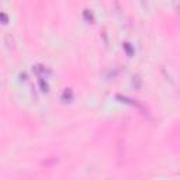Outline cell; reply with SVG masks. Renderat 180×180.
Segmentation results:
<instances>
[{
  "label": "cell",
  "mask_w": 180,
  "mask_h": 180,
  "mask_svg": "<svg viewBox=\"0 0 180 180\" xmlns=\"http://www.w3.org/2000/svg\"><path fill=\"white\" fill-rule=\"evenodd\" d=\"M72 99H73V93H72L70 89H66L62 94V100L65 101V103H69V101H72Z\"/></svg>",
  "instance_id": "obj_1"
},
{
  "label": "cell",
  "mask_w": 180,
  "mask_h": 180,
  "mask_svg": "<svg viewBox=\"0 0 180 180\" xmlns=\"http://www.w3.org/2000/svg\"><path fill=\"white\" fill-rule=\"evenodd\" d=\"M34 70H35L38 75H45V73H47V69H45L44 66H40V65L34 66Z\"/></svg>",
  "instance_id": "obj_2"
},
{
  "label": "cell",
  "mask_w": 180,
  "mask_h": 180,
  "mask_svg": "<svg viewBox=\"0 0 180 180\" xmlns=\"http://www.w3.org/2000/svg\"><path fill=\"white\" fill-rule=\"evenodd\" d=\"M0 21L3 23V24H7V23H9L7 14H4V13H0Z\"/></svg>",
  "instance_id": "obj_3"
},
{
  "label": "cell",
  "mask_w": 180,
  "mask_h": 180,
  "mask_svg": "<svg viewBox=\"0 0 180 180\" xmlns=\"http://www.w3.org/2000/svg\"><path fill=\"white\" fill-rule=\"evenodd\" d=\"M40 85H41V87H42L44 92H48V83L47 82H44L42 79H40Z\"/></svg>",
  "instance_id": "obj_4"
},
{
  "label": "cell",
  "mask_w": 180,
  "mask_h": 180,
  "mask_svg": "<svg viewBox=\"0 0 180 180\" xmlns=\"http://www.w3.org/2000/svg\"><path fill=\"white\" fill-rule=\"evenodd\" d=\"M85 17H86V20H89V21H94V19H93V16H92V13L89 14V10H85Z\"/></svg>",
  "instance_id": "obj_5"
},
{
  "label": "cell",
  "mask_w": 180,
  "mask_h": 180,
  "mask_svg": "<svg viewBox=\"0 0 180 180\" xmlns=\"http://www.w3.org/2000/svg\"><path fill=\"white\" fill-rule=\"evenodd\" d=\"M124 48L128 51V54H131L132 52V49H131V47H129V44H124Z\"/></svg>",
  "instance_id": "obj_6"
}]
</instances>
